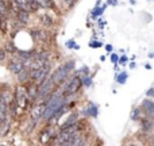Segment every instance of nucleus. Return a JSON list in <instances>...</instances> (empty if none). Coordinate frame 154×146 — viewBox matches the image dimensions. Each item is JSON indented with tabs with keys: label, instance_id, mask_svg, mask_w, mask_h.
Returning a JSON list of instances; mask_svg holds the SVG:
<instances>
[{
	"label": "nucleus",
	"instance_id": "nucleus-24",
	"mask_svg": "<svg viewBox=\"0 0 154 146\" xmlns=\"http://www.w3.org/2000/svg\"><path fill=\"white\" fill-rule=\"evenodd\" d=\"M118 60H119V57H118L116 54H112L111 56V61L112 62H118Z\"/></svg>",
	"mask_w": 154,
	"mask_h": 146
},
{
	"label": "nucleus",
	"instance_id": "nucleus-21",
	"mask_svg": "<svg viewBox=\"0 0 154 146\" xmlns=\"http://www.w3.org/2000/svg\"><path fill=\"white\" fill-rule=\"evenodd\" d=\"M66 45H68V48H75V49H79V45H77V43H75L73 41H69V42H68Z\"/></svg>",
	"mask_w": 154,
	"mask_h": 146
},
{
	"label": "nucleus",
	"instance_id": "nucleus-11",
	"mask_svg": "<svg viewBox=\"0 0 154 146\" xmlns=\"http://www.w3.org/2000/svg\"><path fill=\"white\" fill-rule=\"evenodd\" d=\"M3 49H4L8 54H18V51H19L14 42H8V43H5V45H3Z\"/></svg>",
	"mask_w": 154,
	"mask_h": 146
},
{
	"label": "nucleus",
	"instance_id": "nucleus-19",
	"mask_svg": "<svg viewBox=\"0 0 154 146\" xmlns=\"http://www.w3.org/2000/svg\"><path fill=\"white\" fill-rule=\"evenodd\" d=\"M104 11V7H97L96 5V8L93 10V12H92V16L93 18H96V16H99V15H101V12Z\"/></svg>",
	"mask_w": 154,
	"mask_h": 146
},
{
	"label": "nucleus",
	"instance_id": "nucleus-15",
	"mask_svg": "<svg viewBox=\"0 0 154 146\" xmlns=\"http://www.w3.org/2000/svg\"><path fill=\"white\" fill-rule=\"evenodd\" d=\"M77 118H79V115L76 114V112H73L72 115H70L69 118L66 119V122H65L64 126H69V125H75V123H77Z\"/></svg>",
	"mask_w": 154,
	"mask_h": 146
},
{
	"label": "nucleus",
	"instance_id": "nucleus-1",
	"mask_svg": "<svg viewBox=\"0 0 154 146\" xmlns=\"http://www.w3.org/2000/svg\"><path fill=\"white\" fill-rule=\"evenodd\" d=\"M73 68H75V61H72V60H69V61H66L65 64H62L61 67H58L53 73H51L53 81L56 82L57 85L65 82V80L68 79L69 73L73 70Z\"/></svg>",
	"mask_w": 154,
	"mask_h": 146
},
{
	"label": "nucleus",
	"instance_id": "nucleus-20",
	"mask_svg": "<svg viewBox=\"0 0 154 146\" xmlns=\"http://www.w3.org/2000/svg\"><path fill=\"white\" fill-rule=\"evenodd\" d=\"M7 51H5L4 50V49H3L2 48V50H0V61H2V62H4L5 61V58H7V57H5V56H7Z\"/></svg>",
	"mask_w": 154,
	"mask_h": 146
},
{
	"label": "nucleus",
	"instance_id": "nucleus-5",
	"mask_svg": "<svg viewBox=\"0 0 154 146\" xmlns=\"http://www.w3.org/2000/svg\"><path fill=\"white\" fill-rule=\"evenodd\" d=\"M30 35H31L32 41H34L35 43H45V42H48V39H49L48 31L43 29H32L31 31H30Z\"/></svg>",
	"mask_w": 154,
	"mask_h": 146
},
{
	"label": "nucleus",
	"instance_id": "nucleus-3",
	"mask_svg": "<svg viewBox=\"0 0 154 146\" xmlns=\"http://www.w3.org/2000/svg\"><path fill=\"white\" fill-rule=\"evenodd\" d=\"M49 76H51V64L50 62L45 64L43 67H41L39 69L31 70V82L39 85V84H42Z\"/></svg>",
	"mask_w": 154,
	"mask_h": 146
},
{
	"label": "nucleus",
	"instance_id": "nucleus-13",
	"mask_svg": "<svg viewBox=\"0 0 154 146\" xmlns=\"http://www.w3.org/2000/svg\"><path fill=\"white\" fill-rule=\"evenodd\" d=\"M15 2L20 5L22 10H26V11H29V12H31V11H30V0H15Z\"/></svg>",
	"mask_w": 154,
	"mask_h": 146
},
{
	"label": "nucleus",
	"instance_id": "nucleus-18",
	"mask_svg": "<svg viewBox=\"0 0 154 146\" xmlns=\"http://www.w3.org/2000/svg\"><path fill=\"white\" fill-rule=\"evenodd\" d=\"M126 79H127V73H126V72H122V73L119 74V76L116 77L118 82H120V84H125V82H126Z\"/></svg>",
	"mask_w": 154,
	"mask_h": 146
},
{
	"label": "nucleus",
	"instance_id": "nucleus-9",
	"mask_svg": "<svg viewBox=\"0 0 154 146\" xmlns=\"http://www.w3.org/2000/svg\"><path fill=\"white\" fill-rule=\"evenodd\" d=\"M142 110H143L147 115H152L154 118V101L153 100L146 99V100L142 101Z\"/></svg>",
	"mask_w": 154,
	"mask_h": 146
},
{
	"label": "nucleus",
	"instance_id": "nucleus-25",
	"mask_svg": "<svg viewBox=\"0 0 154 146\" xmlns=\"http://www.w3.org/2000/svg\"><path fill=\"white\" fill-rule=\"evenodd\" d=\"M139 110H135V111H134V114H133V119H138V114H139Z\"/></svg>",
	"mask_w": 154,
	"mask_h": 146
},
{
	"label": "nucleus",
	"instance_id": "nucleus-23",
	"mask_svg": "<svg viewBox=\"0 0 154 146\" xmlns=\"http://www.w3.org/2000/svg\"><path fill=\"white\" fill-rule=\"evenodd\" d=\"M146 95L149 96V98H150V96H152V98H154V88H150V89L146 92Z\"/></svg>",
	"mask_w": 154,
	"mask_h": 146
},
{
	"label": "nucleus",
	"instance_id": "nucleus-8",
	"mask_svg": "<svg viewBox=\"0 0 154 146\" xmlns=\"http://www.w3.org/2000/svg\"><path fill=\"white\" fill-rule=\"evenodd\" d=\"M39 19H41V22H42V24H43V27L45 29H51V27H54V20H53V18H51L49 14H39Z\"/></svg>",
	"mask_w": 154,
	"mask_h": 146
},
{
	"label": "nucleus",
	"instance_id": "nucleus-16",
	"mask_svg": "<svg viewBox=\"0 0 154 146\" xmlns=\"http://www.w3.org/2000/svg\"><path fill=\"white\" fill-rule=\"evenodd\" d=\"M76 2H77V0H61L62 5H64L65 8H70V7H73Z\"/></svg>",
	"mask_w": 154,
	"mask_h": 146
},
{
	"label": "nucleus",
	"instance_id": "nucleus-17",
	"mask_svg": "<svg viewBox=\"0 0 154 146\" xmlns=\"http://www.w3.org/2000/svg\"><path fill=\"white\" fill-rule=\"evenodd\" d=\"M81 79H82V84H84L85 87H89V85L92 84V77L91 76H87V74H85V76L81 77Z\"/></svg>",
	"mask_w": 154,
	"mask_h": 146
},
{
	"label": "nucleus",
	"instance_id": "nucleus-4",
	"mask_svg": "<svg viewBox=\"0 0 154 146\" xmlns=\"http://www.w3.org/2000/svg\"><path fill=\"white\" fill-rule=\"evenodd\" d=\"M82 85H84V84H82V79L79 76V74L75 76V77H72V79L66 82V85L64 87L65 96H66V98H69V96L75 95L76 92H79V89L82 87Z\"/></svg>",
	"mask_w": 154,
	"mask_h": 146
},
{
	"label": "nucleus",
	"instance_id": "nucleus-12",
	"mask_svg": "<svg viewBox=\"0 0 154 146\" xmlns=\"http://www.w3.org/2000/svg\"><path fill=\"white\" fill-rule=\"evenodd\" d=\"M141 125H142V130L145 131V133H147V131H152L153 130V122L149 119H142L141 120Z\"/></svg>",
	"mask_w": 154,
	"mask_h": 146
},
{
	"label": "nucleus",
	"instance_id": "nucleus-26",
	"mask_svg": "<svg viewBox=\"0 0 154 146\" xmlns=\"http://www.w3.org/2000/svg\"><path fill=\"white\" fill-rule=\"evenodd\" d=\"M119 61H120V62H126V61H127V57H126V56H122Z\"/></svg>",
	"mask_w": 154,
	"mask_h": 146
},
{
	"label": "nucleus",
	"instance_id": "nucleus-14",
	"mask_svg": "<svg viewBox=\"0 0 154 146\" xmlns=\"http://www.w3.org/2000/svg\"><path fill=\"white\" fill-rule=\"evenodd\" d=\"M97 112H99L97 111V107H96L93 103H91L89 107L87 108V114L88 115H92V116H97Z\"/></svg>",
	"mask_w": 154,
	"mask_h": 146
},
{
	"label": "nucleus",
	"instance_id": "nucleus-27",
	"mask_svg": "<svg viewBox=\"0 0 154 146\" xmlns=\"http://www.w3.org/2000/svg\"><path fill=\"white\" fill-rule=\"evenodd\" d=\"M106 50H107V51H111V50H112V46H111V45H107V46H106Z\"/></svg>",
	"mask_w": 154,
	"mask_h": 146
},
{
	"label": "nucleus",
	"instance_id": "nucleus-7",
	"mask_svg": "<svg viewBox=\"0 0 154 146\" xmlns=\"http://www.w3.org/2000/svg\"><path fill=\"white\" fill-rule=\"evenodd\" d=\"M54 137V134H53V129H51V126L49 125L46 129H43L42 131H41V135H39V141H41V144L42 145H46L48 142H50L51 141V138Z\"/></svg>",
	"mask_w": 154,
	"mask_h": 146
},
{
	"label": "nucleus",
	"instance_id": "nucleus-2",
	"mask_svg": "<svg viewBox=\"0 0 154 146\" xmlns=\"http://www.w3.org/2000/svg\"><path fill=\"white\" fill-rule=\"evenodd\" d=\"M14 100H15V103L18 104V107H19V110H20V111H23V110L27 108V106H29V103H30L29 89H27V88L24 87L23 84L18 85V87L15 88Z\"/></svg>",
	"mask_w": 154,
	"mask_h": 146
},
{
	"label": "nucleus",
	"instance_id": "nucleus-10",
	"mask_svg": "<svg viewBox=\"0 0 154 146\" xmlns=\"http://www.w3.org/2000/svg\"><path fill=\"white\" fill-rule=\"evenodd\" d=\"M16 19H18V20L22 24L29 23V20H30V12H29V11H26V10H22L20 12L16 15Z\"/></svg>",
	"mask_w": 154,
	"mask_h": 146
},
{
	"label": "nucleus",
	"instance_id": "nucleus-22",
	"mask_svg": "<svg viewBox=\"0 0 154 146\" xmlns=\"http://www.w3.org/2000/svg\"><path fill=\"white\" fill-rule=\"evenodd\" d=\"M101 42H91V48H100Z\"/></svg>",
	"mask_w": 154,
	"mask_h": 146
},
{
	"label": "nucleus",
	"instance_id": "nucleus-6",
	"mask_svg": "<svg viewBox=\"0 0 154 146\" xmlns=\"http://www.w3.org/2000/svg\"><path fill=\"white\" fill-rule=\"evenodd\" d=\"M24 68H26L24 62L20 61L18 57H15L14 60H11L10 64H8V70H10L11 73H14V74H19L22 70L24 69Z\"/></svg>",
	"mask_w": 154,
	"mask_h": 146
}]
</instances>
